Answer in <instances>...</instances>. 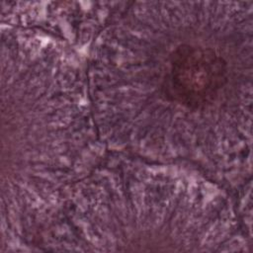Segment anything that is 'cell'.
I'll return each instance as SVG.
<instances>
[{"mask_svg": "<svg viewBox=\"0 0 253 253\" xmlns=\"http://www.w3.org/2000/svg\"><path fill=\"white\" fill-rule=\"evenodd\" d=\"M226 80V62L215 50L183 44L171 55L163 88L168 98L195 108L212 102Z\"/></svg>", "mask_w": 253, "mask_h": 253, "instance_id": "obj_1", "label": "cell"}]
</instances>
